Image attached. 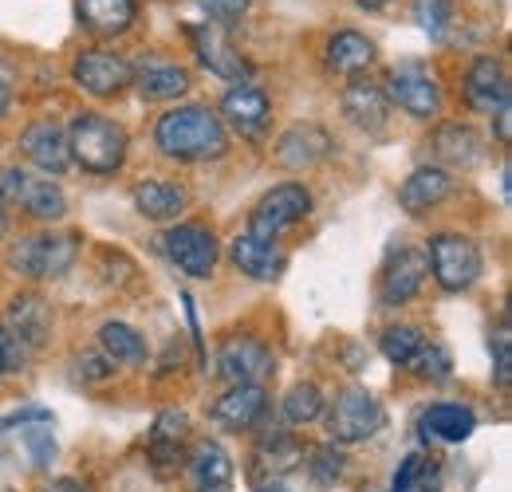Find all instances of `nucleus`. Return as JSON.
Segmentation results:
<instances>
[{
    "mask_svg": "<svg viewBox=\"0 0 512 492\" xmlns=\"http://www.w3.org/2000/svg\"><path fill=\"white\" fill-rule=\"evenodd\" d=\"M186 465V481H190V492H233V457L221 441L213 437H201L193 441L190 457L182 461Z\"/></svg>",
    "mask_w": 512,
    "mask_h": 492,
    "instance_id": "6ab92c4d",
    "label": "nucleus"
},
{
    "mask_svg": "<svg viewBox=\"0 0 512 492\" xmlns=\"http://www.w3.org/2000/svg\"><path fill=\"white\" fill-rule=\"evenodd\" d=\"M323 410H327V398L316 382H296L280 402V414L288 426H312L323 418Z\"/></svg>",
    "mask_w": 512,
    "mask_h": 492,
    "instance_id": "473e14b6",
    "label": "nucleus"
},
{
    "mask_svg": "<svg viewBox=\"0 0 512 492\" xmlns=\"http://www.w3.org/2000/svg\"><path fill=\"white\" fill-rule=\"evenodd\" d=\"M422 252H426V268H430L434 284L446 296L469 292L481 280V272H485L481 248H477L473 237H465V233H434Z\"/></svg>",
    "mask_w": 512,
    "mask_h": 492,
    "instance_id": "7ed1b4c3",
    "label": "nucleus"
},
{
    "mask_svg": "<svg viewBox=\"0 0 512 492\" xmlns=\"http://www.w3.org/2000/svg\"><path fill=\"white\" fill-rule=\"evenodd\" d=\"M461 91H465V103H469L477 115H489V119L512 103L509 71H505V63L497 60V56H477V60L469 63Z\"/></svg>",
    "mask_w": 512,
    "mask_h": 492,
    "instance_id": "dca6fc26",
    "label": "nucleus"
},
{
    "mask_svg": "<svg viewBox=\"0 0 512 492\" xmlns=\"http://www.w3.org/2000/svg\"><path fill=\"white\" fill-rule=\"evenodd\" d=\"M0 201L4 205H20L28 217L52 225V221H64L67 217V197L64 189L44 178V174H32V170H20V166H8L0 170Z\"/></svg>",
    "mask_w": 512,
    "mask_h": 492,
    "instance_id": "0eeeda50",
    "label": "nucleus"
},
{
    "mask_svg": "<svg viewBox=\"0 0 512 492\" xmlns=\"http://www.w3.org/2000/svg\"><path fill=\"white\" fill-rule=\"evenodd\" d=\"M67 150H71L75 166H83L87 174L107 178V174L123 170L130 138L115 119H107L99 111H79L67 126Z\"/></svg>",
    "mask_w": 512,
    "mask_h": 492,
    "instance_id": "f03ea898",
    "label": "nucleus"
},
{
    "mask_svg": "<svg viewBox=\"0 0 512 492\" xmlns=\"http://www.w3.org/2000/svg\"><path fill=\"white\" fill-rule=\"evenodd\" d=\"M12 83H16V75H12L8 60L0 56V119H4V115H8V107H12Z\"/></svg>",
    "mask_w": 512,
    "mask_h": 492,
    "instance_id": "37998d69",
    "label": "nucleus"
},
{
    "mask_svg": "<svg viewBox=\"0 0 512 492\" xmlns=\"http://www.w3.org/2000/svg\"><path fill=\"white\" fill-rule=\"evenodd\" d=\"M4 237H8V205L0 201V241H4Z\"/></svg>",
    "mask_w": 512,
    "mask_h": 492,
    "instance_id": "de8ad7c7",
    "label": "nucleus"
},
{
    "mask_svg": "<svg viewBox=\"0 0 512 492\" xmlns=\"http://www.w3.org/2000/svg\"><path fill=\"white\" fill-rule=\"evenodd\" d=\"M410 370H414L418 378H430V382H449V378H453L449 347L446 343H438V339H426V343H422V351L414 355Z\"/></svg>",
    "mask_w": 512,
    "mask_h": 492,
    "instance_id": "f704fd0d",
    "label": "nucleus"
},
{
    "mask_svg": "<svg viewBox=\"0 0 512 492\" xmlns=\"http://www.w3.org/2000/svg\"><path fill=\"white\" fill-rule=\"evenodd\" d=\"M426 457L422 453H410L402 465H398V473H394V485L390 492H426Z\"/></svg>",
    "mask_w": 512,
    "mask_h": 492,
    "instance_id": "58836bf2",
    "label": "nucleus"
},
{
    "mask_svg": "<svg viewBox=\"0 0 512 492\" xmlns=\"http://www.w3.org/2000/svg\"><path fill=\"white\" fill-rule=\"evenodd\" d=\"M79 256L75 233H32L8 248V268L28 280H60Z\"/></svg>",
    "mask_w": 512,
    "mask_h": 492,
    "instance_id": "39448f33",
    "label": "nucleus"
},
{
    "mask_svg": "<svg viewBox=\"0 0 512 492\" xmlns=\"http://www.w3.org/2000/svg\"><path fill=\"white\" fill-rule=\"evenodd\" d=\"M4 327L36 355L52 335V304L40 292H20V296L8 300V323Z\"/></svg>",
    "mask_w": 512,
    "mask_h": 492,
    "instance_id": "b1692460",
    "label": "nucleus"
},
{
    "mask_svg": "<svg viewBox=\"0 0 512 492\" xmlns=\"http://www.w3.org/2000/svg\"><path fill=\"white\" fill-rule=\"evenodd\" d=\"M414 20L422 24V32H426L430 40H442L446 28L453 24V4H449V0H418V4H414Z\"/></svg>",
    "mask_w": 512,
    "mask_h": 492,
    "instance_id": "e433bc0d",
    "label": "nucleus"
},
{
    "mask_svg": "<svg viewBox=\"0 0 512 492\" xmlns=\"http://www.w3.org/2000/svg\"><path fill=\"white\" fill-rule=\"evenodd\" d=\"M430 146L442 170H477L485 162V138L469 123H442L430 134Z\"/></svg>",
    "mask_w": 512,
    "mask_h": 492,
    "instance_id": "4be33fe9",
    "label": "nucleus"
},
{
    "mask_svg": "<svg viewBox=\"0 0 512 492\" xmlns=\"http://www.w3.org/2000/svg\"><path fill=\"white\" fill-rule=\"evenodd\" d=\"M130 87H138V95L146 103H166V99H182L193 87L190 71L182 63L142 52L138 60L130 63Z\"/></svg>",
    "mask_w": 512,
    "mask_h": 492,
    "instance_id": "4468645a",
    "label": "nucleus"
},
{
    "mask_svg": "<svg viewBox=\"0 0 512 492\" xmlns=\"http://www.w3.org/2000/svg\"><path fill=\"white\" fill-rule=\"evenodd\" d=\"M422 343H426V331L414 327V323H390L383 331V339H379L383 359L390 367H410L414 355L422 351Z\"/></svg>",
    "mask_w": 512,
    "mask_h": 492,
    "instance_id": "72a5a7b5",
    "label": "nucleus"
},
{
    "mask_svg": "<svg viewBox=\"0 0 512 492\" xmlns=\"http://www.w3.org/2000/svg\"><path fill=\"white\" fill-rule=\"evenodd\" d=\"M44 492H87V489H83L75 477H60V481H52V485H48Z\"/></svg>",
    "mask_w": 512,
    "mask_h": 492,
    "instance_id": "a18cd8bd",
    "label": "nucleus"
},
{
    "mask_svg": "<svg viewBox=\"0 0 512 492\" xmlns=\"http://www.w3.org/2000/svg\"><path fill=\"white\" fill-rule=\"evenodd\" d=\"M75 16H79L83 32H91L99 40H115V36L130 32V24L138 16V4L134 0H79Z\"/></svg>",
    "mask_w": 512,
    "mask_h": 492,
    "instance_id": "bb28decb",
    "label": "nucleus"
},
{
    "mask_svg": "<svg viewBox=\"0 0 512 492\" xmlns=\"http://www.w3.org/2000/svg\"><path fill=\"white\" fill-rule=\"evenodd\" d=\"M493 359H497V382L509 386L512 378V339H509V319H501L497 335H493Z\"/></svg>",
    "mask_w": 512,
    "mask_h": 492,
    "instance_id": "79ce46f5",
    "label": "nucleus"
},
{
    "mask_svg": "<svg viewBox=\"0 0 512 492\" xmlns=\"http://www.w3.org/2000/svg\"><path fill=\"white\" fill-rule=\"evenodd\" d=\"M264 414H268V390H264V386H229V390L209 406V422L233 433L256 430Z\"/></svg>",
    "mask_w": 512,
    "mask_h": 492,
    "instance_id": "aec40b11",
    "label": "nucleus"
},
{
    "mask_svg": "<svg viewBox=\"0 0 512 492\" xmlns=\"http://www.w3.org/2000/svg\"><path fill=\"white\" fill-rule=\"evenodd\" d=\"M422 433L442 441V445H461L469 441L477 430V414L465 406V402H434L426 414H422Z\"/></svg>",
    "mask_w": 512,
    "mask_h": 492,
    "instance_id": "c756f323",
    "label": "nucleus"
},
{
    "mask_svg": "<svg viewBox=\"0 0 512 492\" xmlns=\"http://www.w3.org/2000/svg\"><path fill=\"white\" fill-rule=\"evenodd\" d=\"M71 79L95 99H119L130 87V63L111 48H83L71 63Z\"/></svg>",
    "mask_w": 512,
    "mask_h": 492,
    "instance_id": "f8f14e48",
    "label": "nucleus"
},
{
    "mask_svg": "<svg viewBox=\"0 0 512 492\" xmlns=\"http://www.w3.org/2000/svg\"><path fill=\"white\" fill-rule=\"evenodd\" d=\"M308 213H312V193H308V185L280 182V185H272V189L253 205L249 233H253V237H264V241H280L288 229H296L300 221H308Z\"/></svg>",
    "mask_w": 512,
    "mask_h": 492,
    "instance_id": "6e6552de",
    "label": "nucleus"
},
{
    "mask_svg": "<svg viewBox=\"0 0 512 492\" xmlns=\"http://www.w3.org/2000/svg\"><path fill=\"white\" fill-rule=\"evenodd\" d=\"M343 119L355 130H367V134L379 138L386 130V119H390V103H386L383 87L363 79V75H355L347 83V91H343Z\"/></svg>",
    "mask_w": 512,
    "mask_h": 492,
    "instance_id": "a878e982",
    "label": "nucleus"
},
{
    "mask_svg": "<svg viewBox=\"0 0 512 492\" xmlns=\"http://www.w3.org/2000/svg\"><path fill=\"white\" fill-rule=\"evenodd\" d=\"M99 351L115 367H142L146 363V339H142V331H134L123 319H111V323L99 327Z\"/></svg>",
    "mask_w": 512,
    "mask_h": 492,
    "instance_id": "7c9ffc66",
    "label": "nucleus"
},
{
    "mask_svg": "<svg viewBox=\"0 0 512 492\" xmlns=\"http://www.w3.org/2000/svg\"><path fill=\"white\" fill-rule=\"evenodd\" d=\"M308 457V473L320 481V485H331V481H339L343 477V465H347V457H343V449L339 445H320V449H312V453H304Z\"/></svg>",
    "mask_w": 512,
    "mask_h": 492,
    "instance_id": "c9c22d12",
    "label": "nucleus"
},
{
    "mask_svg": "<svg viewBox=\"0 0 512 492\" xmlns=\"http://www.w3.org/2000/svg\"><path fill=\"white\" fill-rule=\"evenodd\" d=\"M390 107L406 111L410 119H438L442 115V87L438 79L418 67V63H402V67H390L386 79L379 83Z\"/></svg>",
    "mask_w": 512,
    "mask_h": 492,
    "instance_id": "1a4fd4ad",
    "label": "nucleus"
},
{
    "mask_svg": "<svg viewBox=\"0 0 512 492\" xmlns=\"http://www.w3.org/2000/svg\"><path fill=\"white\" fill-rule=\"evenodd\" d=\"M512 107H505V111H497V115H493V126H497V142H501V146H509L512 142Z\"/></svg>",
    "mask_w": 512,
    "mask_h": 492,
    "instance_id": "c03bdc74",
    "label": "nucleus"
},
{
    "mask_svg": "<svg viewBox=\"0 0 512 492\" xmlns=\"http://www.w3.org/2000/svg\"><path fill=\"white\" fill-rule=\"evenodd\" d=\"M217 119L225 123V130L241 134L245 142H264L268 130H272V99L249 83H233L225 95H221V107H217Z\"/></svg>",
    "mask_w": 512,
    "mask_h": 492,
    "instance_id": "9d476101",
    "label": "nucleus"
},
{
    "mask_svg": "<svg viewBox=\"0 0 512 492\" xmlns=\"http://www.w3.org/2000/svg\"><path fill=\"white\" fill-rule=\"evenodd\" d=\"M154 146L170 162H217L229 154V130L213 107L182 103L154 123Z\"/></svg>",
    "mask_w": 512,
    "mask_h": 492,
    "instance_id": "f257e3e1",
    "label": "nucleus"
},
{
    "mask_svg": "<svg viewBox=\"0 0 512 492\" xmlns=\"http://www.w3.org/2000/svg\"><path fill=\"white\" fill-rule=\"evenodd\" d=\"M453 174L442 170V166H418L406 182L398 185V205L406 217H426L430 209H438L453 193Z\"/></svg>",
    "mask_w": 512,
    "mask_h": 492,
    "instance_id": "393cba45",
    "label": "nucleus"
},
{
    "mask_svg": "<svg viewBox=\"0 0 512 492\" xmlns=\"http://www.w3.org/2000/svg\"><path fill=\"white\" fill-rule=\"evenodd\" d=\"M197 4L205 8V16H209L213 24L229 28V24H237V20L249 12V4H253V0H197Z\"/></svg>",
    "mask_w": 512,
    "mask_h": 492,
    "instance_id": "a19ab883",
    "label": "nucleus"
},
{
    "mask_svg": "<svg viewBox=\"0 0 512 492\" xmlns=\"http://www.w3.org/2000/svg\"><path fill=\"white\" fill-rule=\"evenodd\" d=\"M253 461L256 465H264V473H268V481H272V473L280 477V473L296 469V465L304 461V449H300V441H296L288 430H272V433H260V437H256ZM268 481H264V485H268Z\"/></svg>",
    "mask_w": 512,
    "mask_h": 492,
    "instance_id": "2f4dec72",
    "label": "nucleus"
},
{
    "mask_svg": "<svg viewBox=\"0 0 512 492\" xmlns=\"http://www.w3.org/2000/svg\"><path fill=\"white\" fill-rule=\"evenodd\" d=\"M426 276H430L426 252L406 248V245L398 248V252H390L383 276H379V304H383V308H402V304H410V300L422 292Z\"/></svg>",
    "mask_w": 512,
    "mask_h": 492,
    "instance_id": "f3484780",
    "label": "nucleus"
},
{
    "mask_svg": "<svg viewBox=\"0 0 512 492\" xmlns=\"http://www.w3.org/2000/svg\"><path fill=\"white\" fill-rule=\"evenodd\" d=\"M256 492H288V489H284L280 481H268V485H260V489H256Z\"/></svg>",
    "mask_w": 512,
    "mask_h": 492,
    "instance_id": "09e8293b",
    "label": "nucleus"
},
{
    "mask_svg": "<svg viewBox=\"0 0 512 492\" xmlns=\"http://www.w3.org/2000/svg\"><path fill=\"white\" fill-rule=\"evenodd\" d=\"M323 63H327V71L355 79V75H363V71L375 63V44H371L363 32L343 28V32H335V36L323 44Z\"/></svg>",
    "mask_w": 512,
    "mask_h": 492,
    "instance_id": "c85d7f7f",
    "label": "nucleus"
},
{
    "mask_svg": "<svg viewBox=\"0 0 512 492\" xmlns=\"http://www.w3.org/2000/svg\"><path fill=\"white\" fill-rule=\"evenodd\" d=\"M75 378H79L83 386H103V382L115 378V363H111L103 351H83V355L75 359Z\"/></svg>",
    "mask_w": 512,
    "mask_h": 492,
    "instance_id": "4c0bfd02",
    "label": "nucleus"
},
{
    "mask_svg": "<svg viewBox=\"0 0 512 492\" xmlns=\"http://www.w3.org/2000/svg\"><path fill=\"white\" fill-rule=\"evenodd\" d=\"M229 260L241 268V276H249V280H256V284H272V280H280V272H284V264H288V256H284L280 241L253 237L249 229L237 233V237L229 241Z\"/></svg>",
    "mask_w": 512,
    "mask_h": 492,
    "instance_id": "412c9836",
    "label": "nucleus"
},
{
    "mask_svg": "<svg viewBox=\"0 0 512 492\" xmlns=\"http://www.w3.org/2000/svg\"><path fill=\"white\" fill-rule=\"evenodd\" d=\"M355 4H359V8H367V12H379V8H386L390 0H355Z\"/></svg>",
    "mask_w": 512,
    "mask_h": 492,
    "instance_id": "49530a36",
    "label": "nucleus"
},
{
    "mask_svg": "<svg viewBox=\"0 0 512 492\" xmlns=\"http://www.w3.org/2000/svg\"><path fill=\"white\" fill-rule=\"evenodd\" d=\"M0 378H4V367H0Z\"/></svg>",
    "mask_w": 512,
    "mask_h": 492,
    "instance_id": "3c124183",
    "label": "nucleus"
},
{
    "mask_svg": "<svg viewBox=\"0 0 512 492\" xmlns=\"http://www.w3.org/2000/svg\"><path fill=\"white\" fill-rule=\"evenodd\" d=\"M323 414H327V441L339 445V449H343V445L371 441V437L383 433V426H386L383 402H379L367 386H359V382L343 386V390L335 394V402H331Z\"/></svg>",
    "mask_w": 512,
    "mask_h": 492,
    "instance_id": "20e7f679",
    "label": "nucleus"
},
{
    "mask_svg": "<svg viewBox=\"0 0 512 492\" xmlns=\"http://www.w3.org/2000/svg\"><path fill=\"white\" fill-rule=\"evenodd\" d=\"M28 363H32V351L0 323V367H4V374H24Z\"/></svg>",
    "mask_w": 512,
    "mask_h": 492,
    "instance_id": "ea45409f",
    "label": "nucleus"
},
{
    "mask_svg": "<svg viewBox=\"0 0 512 492\" xmlns=\"http://www.w3.org/2000/svg\"><path fill=\"white\" fill-rule=\"evenodd\" d=\"M158 248L162 256L190 280H209L213 268H217V256H221V245L213 237L209 225L201 221H174L162 237H158Z\"/></svg>",
    "mask_w": 512,
    "mask_h": 492,
    "instance_id": "423d86ee",
    "label": "nucleus"
},
{
    "mask_svg": "<svg viewBox=\"0 0 512 492\" xmlns=\"http://www.w3.org/2000/svg\"><path fill=\"white\" fill-rule=\"evenodd\" d=\"M0 492H16V489H4V485H0Z\"/></svg>",
    "mask_w": 512,
    "mask_h": 492,
    "instance_id": "8fccbe9b",
    "label": "nucleus"
},
{
    "mask_svg": "<svg viewBox=\"0 0 512 492\" xmlns=\"http://www.w3.org/2000/svg\"><path fill=\"white\" fill-rule=\"evenodd\" d=\"M20 150H24V158H28L44 178H60V174L71 170L67 126H60L56 119H36L32 126H24Z\"/></svg>",
    "mask_w": 512,
    "mask_h": 492,
    "instance_id": "a211bd4d",
    "label": "nucleus"
},
{
    "mask_svg": "<svg viewBox=\"0 0 512 492\" xmlns=\"http://www.w3.org/2000/svg\"><path fill=\"white\" fill-rule=\"evenodd\" d=\"M190 40L205 71H213L229 83H249L253 79V63L237 52V44L229 40V32L221 24H213V20L209 24H190Z\"/></svg>",
    "mask_w": 512,
    "mask_h": 492,
    "instance_id": "ddd939ff",
    "label": "nucleus"
},
{
    "mask_svg": "<svg viewBox=\"0 0 512 492\" xmlns=\"http://www.w3.org/2000/svg\"><path fill=\"white\" fill-rule=\"evenodd\" d=\"M331 154H335V138L320 123L288 126L276 138V146H272V162L280 170H312V166H320L323 158H331Z\"/></svg>",
    "mask_w": 512,
    "mask_h": 492,
    "instance_id": "2eb2a0df",
    "label": "nucleus"
},
{
    "mask_svg": "<svg viewBox=\"0 0 512 492\" xmlns=\"http://www.w3.org/2000/svg\"><path fill=\"white\" fill-rule=\"evenodd\" d=\"M130 201H134L138 217H146L154 225L178 221L190 209V193L178 182H170V178H142V182L130 189Z\"/></svg>",
    "mask_w": 512,
    "mask_h": 492,
    "instance_id": "5701e85b",
    "label": "nucleus"
},
{
    "mask_svg": "<svg viewBox=\"0 0 512 492\" xmlns=\"http://www.w3.org/2000/svg\"><path fill=\"white\" fill-rule=\"evenodd\" d=\"M190 441V414L186 410H162L150 426V457L158 469L182 465V445Z\"/></svg>",
    "mask_w": 512,
    "mask_h": 492,
    "instance_id": "cd10ccee",
    "label": "nucleus"
},
{
    "mask_svg": "<svg viewBox=\"0 0 512 492\" xmlns=\"http://www.w3.org/2000/svg\"><path fill=\"white\" fill-rule=\"evenodd\" d=\"M276 367V355L264 339L256 335H229L217 347V374L229 386H260Z\"/></svg>",
    "mask_w": 512,
    "mask_h": 492,
    "instance_id": "9b49d317",
    "label": "nucleus"
}]
</instances>
